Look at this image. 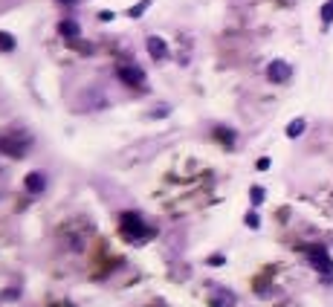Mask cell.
<instances>
[{
  "mask_svg": "<svg viewBox=\"0 0 333 307\" xmlns=\"http://www.w3.org/2000/svg\"><path fill=\"white\" fill-rule=\"evenodd\" d=\"M212 307H235V295H223L220 301H212Z\"/></svg>",
  "mask_w": 333,
  "mask_h": 307,
  "instance_id": "cell-16",
  "label": "cell"
},
{
  "mask_svg": "<svg viewBox=\"0 0 333 307\" xmlns=\"http://www.w3.org/2000/svg\"><path fill=\"white\" fill-rule=\"evenodd\" d=\"M304 130H307V119H304V116H299V119H293V122H290L284 133H287V139H299V136L304 133Z\"/></svg>",
  "mask_w": 333,
  "mask_h": 307,
  "instance_id": "cell-9",
  "label": "cell"
},
{
  "mask_svg": "<svg viewBox=\"0 0 333 307\" xmlns=\"http://www.w3.org/2000/svg\"><path fill=\"white\" fill-rule=\"evenodd\" d=\"M267 168H270V157H261L258 160V171H267Z\"/></svg>",
  "mask_w": 333,
  "mask_h": 307,
  "instance_id": "cell-17",
  "label": "cell"
},
{
  "mask_svg": "<svg viewBox=\"0 0 333 307\" xmlns=\"http://www.w3.org/2000/svg\"><path fill=\"white\" fill-rule=\"evenodd\" d=\"M267 79H270V84H290V79H293V64L284 61V58L270 61V67H267Z\"/></svg>",
  "mask_w": 333,
  "mask_h": 307,
  "instance_id": "cell-5",
  "label": "cell"
},
{
  "mask_svg": "<svg viewBox=\"0 0 333 307\" xmlns=\"http://www.w3.org/2000/svg\"><path fill=\"white\" fill-rule=\"evenodd\" d=\"M319 15H322V26L327 29V26L333 24V0H324V3H322V12H319Z\"/></svg>",
  "mask_w": 333,
  "mask_h": 307,
  "instance_id": "cell-10",
  "label": "cell"
},
{
  "mask_svg": "<svg viewBox=\"0 0 333 307\" xmlns=\"http://www.w3.org/2000/svg\"><path fill=\"white\" fill-rule=\"evenodd\" d=\"M119 232L125 241H134V244H142V241H148L154 235V229L145 223V217L137 212H122L119 214Z\"/></svg>",
  "mask_w": 333,
  "mask_h": 307,
  "instance_id": "cell-1",
  "label": "cell"
},
{
  "mask_svg": "<svg viewBox=\"0 0 333 307\" xmlns=\"http://www.w3.org/2000/svg\"><path fill=\"white\" fill-rule=\"evenodd\" d=\"M23 186H26V191H29V194H41V191L46 189V177L41 174V171H29V174H26V180H23Z\"/></svg>",
  "mask_w": 333,
  "mask_h": 307,
  "instance_id": "cell-6",
  "label": "cell"
},
{
  "mask_svg": "<svg viewBox=\"0 0 333 307\" xmlns=\"http://www.w3.org/2000/svg\"><path fill=\"white\" fill-rule=\"evenodd\" d=\"M264 197H267L264 186H252V189H249V200H252V206H261V203H264Z\"/></svg>",
  "mask_w": 333,
  "mask_h": 307,
  "instance_id": "cell-11",
  "label": "cell"
},
{
  "mask_svg": "<svg viewBox=\"0 0 333 307\" xmlns=\"http://www.w3.org/2000/svg\"><path fill=\"white\" fill-rule=\"evenodd\" d=\"M215 136H218L223 145H235V133L229 128H215Z\"/></svg>",
  "mask_w": 333,
  "mask_h": 307,
  "instance_id": "cell-12",
  "label": "cell"
},
{
  "mask_svg": "<svg viewBox=\"0 0 333 307\" xmlns=\"http://www.w3.org/2000/svg\"><path fill=\"white\" fill-rule=\"evenodd\" d=\"M307 258H310L313 270L322 272V275H333V258L330 252H327V247H310L307 249Z\"/></svg>",
  "mask_w": 333,
  "mask_h": 307,
  "instance_id": "cell-4",
  "label": "cell"
},
{
  "mask_svg": "<svg viewBox=\"0 0 333 307\" xmlns=\"http://www.w3.org/2000/svg\"><path fill=\"white\" fill-rule=\"evenodd\" d=\"M26 151H29V136H18L15 130H9V133H0V154L3 157H12V160H21V157H26Z\"/></svg>",
  "mask_w": 333,
  "mask_h": 307,
  "instance_id": "cell-2",
  "label": "cell"
},
{
  "mask_svg": "<svg viewBox=\"0 0 333 307\" xmlns=\"http://www.w3.org/2000/svg\"><path fill=\"white\" fill-rule=\"evenodd\" d=\"M0 49H3V52H12V49H15V38H12L9 32H0Z\"/></svg>",
  "mask_w": 333,
  "mask_h": 307,
  "instance_id": "cell-13",
  "label": "cell"
},
{
  "mask_svg": "<svg viewBox=\"0 0 333 307\" xmlns=\"http://www.w3.org/2000/svg\"><path fill=\"white\" fill-rule=\"evenodd\" d=\"M148 6H151V0H139L137 6H130V9H127V15H130V18H139V15L148 9Z\"/></svg>",
  "mask_w": 333,
  "mask_h": 307,
  "instance_id": "cell-14",
  "label": "cell"
},
{
  "mask_svg": "<svg viewBox=\"0 0 333 307\" xmlns=\"http://www.w3.org/2000/svg\"><path fill=\"white\" fill-rule=\"evenodd\" d=\"M116 75H119L122 84H127V87L148 90V75H145V70L137 67V64H119V67H116Z\"/></svg>",
  "mask_w": 333,
  "mask_h": 307,
  "instance_id": "cell-3",
  "label": "cell"
},
{
  "mask_svg": "<svg viewBox=\"0 0 333 307\" xmlns=\"http://www.w3.org/2000/svg\"><path fill=\"white\" fill-rule=\"evenodd\" d=\"M243 220H246V226H249V229H258V226H261V217H258L255 212H246V217H243Z\"/></svg>",
  "mask_w": 333,
  "mask_h": 307,
  "instance_id": "cell-15",
  "label": "cell"
},
{
  "mask_svg": "<svg viewBox=\"0 0 333 307\" xmlns=\"http://www.w3.org/2000/svg\"><path fill=\"white\" fill-rule=\"evenodd\" d=\"M55 307H61V304H55Z\"/></svg>",
  "mask_w": 333,
  "mask_h": 307,
  "instance_id": "cell-18",
  "label": "cell"
},
{
  "mask_svg": "<svg viewBox=\"0 0 333 307\" xmlns=\"http://www.w3.org/2000/svg\"><path fill=\"white\" fill-rule=\"evenodd\" d=\"M58 35L67 38V41H79V38H81V26L67 18V21H61V24H58Z\"/></svg>",
  "mask_w": 333,
  "mask_h": 307,
  "instance_id": "cell-8",
  "label": "cell"
},
{
  "mask_svg": "<svg viewBox=\"0 0 333 307\" xmlns=\"http://www.w3.org/2000/svg\"><path fill=\"white\" fill-rule=\"evenodd\" d=\"M148 52H151V58L165 61V58H168V44H165L160 35H151L148 38Z\"/></svg>",
  "mask_w": 333,
  "mask_h": 307,
  "instance_id": "cell-7",
  "label": "cell"
}]
</instances>
